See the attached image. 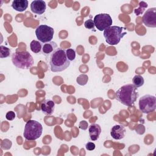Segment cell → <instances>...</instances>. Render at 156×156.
Returning a JSON list of instances; mask_svg holds the SVG:
<instances>
[{
  "label": "cell",
  "instance_id": "7402d4cb",
  "mask_svg": "<svg viewBox=\"0 0 156 156\" xmlns=\"http://www.w3.org/2000/svg\"><path fill=\"white\" fill-rule=\"evenodd\" d=\"M84 26H85V28H87L88 29H90V30L94 29V26H95L94 21L91 19H89V20L85 21V23H84Z\"/></svg>",
  "mask_w": 156,
  "mask_h": 156
},
{
  "label": "cell",
  "instance_id": "7c38bea8",
  "mask_svg": "<svg viewBox=\"0 0 156 156\" xmlns=\"http://www.w3.org/2000/svg\"><path fill=\"white\" fill-rule=\"evenodd\" d=\"M88 132L90 139L96 141L99 138L101 133V126L98 124H91L88 127Z\"/></svg>",
  "mask_w": 156,
  "mask_h": 156
},
{
  "label": "cell",
  "instance_id": "8fae6325",
  "mask_svg": "<svg viewBox=\"0 0 156 156\" xmlns=\"http://www.w3.org/2000/svg\"><path fill=\"white\" fill-rule=\"evenodd\" d=\"M126 130L125 127L122 125H115L112 127L110 131V135L112 137L117 140L122 139L126 135Z\"/></svg>",
  "mask_w": 156,
  "mask_h": 156
},
{
  "label": "cell",
  "instance_id": "ac0fdd59",
  "mask_svg": "<svg viewBox=\"0 0 156 156\" xmlns=\"http://www.w3.org/2000/svg\"><path fill=\"white\" fill-rule=\"evenodd\" d=\"M147 4L144 1H141L139 3V7L137 9H135L134 10V12L136 16H138L143 13V12L145 10V9L147 7Z\"/></svg>",
  "mask_w": 156,
  "mask_h": 156
},
{
  "label": "cell",
  "instance_id": "6da1fadb",
  "mask_svg": "<svg viewBox=\"0 0 156 156\" xmlns=\"http://www.w3.org/2000/svg\"><path fill=\"white\" fill-rule=\"evenodd\" d=\"M138 97L137 88L131 83L121 87L115 93L116 99L126 106L133 105Z\"/></svg>",
  "mask_w": 156,
  "mask_h": 156
},
{
  "label": "cell",
  "instance_id": "52a82bcc",
  "mask_svg": "<svg viewBox=\"0 0 156 156\" xmlns=\"http://www.w3.org/2000/svg\"><path fill=\"white\" fill-rule=\"evenodd\" d=\"M54 34V29L45 24H41L35 29L36 37L39 41L42 43L51 41L53 38Z\"/></svg>",
  "mask_w": 156,
  "mask_h": 156
},
{
  "label": "cell",
  "instance_id": "603a6c76",
  "mask_svg": "<svg viewBox=\"0 0 156 156\" xmlns=\"http://www.w3.org/2000/svg\"><path fill=\"white\" fill-rule=\"evenodd\" d=\"M11 146H12L11 141L8 139H5L2 142L1 147L4 149H9L11 147Z\"/></svg>",
  "mask_w": 156,
  "mask_h": 156
},
{
  "label": "cell",
  "instance_id": "2e32d148",
  "mask_svg": "<svg viewBox=\"0 0 156 156\" xmlns=\"http://www.w3.org/2000/svg\"><path fill=\"white\" fill-rule=\"evenodd\" d=\"M42 46L43 44L41 43L37 40H32L30 43V48L31 51L35 54H38L41 52Z\"/></svg>",
  "mask_w": 156,
  "mask_h": 156
},
{
  "label": "cell",
  "instance_id": "cb8c5ba5",
  "mask_svg": "<svg viewBox=\"0 0 156 156\" xmlns=\"http://www.w3.org/2000/svg\"><path fill=\"white\" fill-rule=\"evenodd\" d=\"M15 112H13V111H9L6 115H5V118L7 120H9V121H12L15 118Z\"/></svg>",
  "mask_w": 156,
  "mask_h": 156
},
{
  "label": "cell",
  "instance_id": "30bf717a",
  "mask_svg": "<svg viewBox=\"0 0 156 156\" xmlns=\"http://www.w3.org/2000/svg\"><path fill=\"white\" fill-rule=\"evenodd\" d=\"M46 9V4L44 1L37 0L33 1L30 4L31 11L37 15H42L44 13Z\"/></svg>",
  "mask_w": 156,
  "mask_h": 156
},
{
  "label": "cell",
  "instance_id": "9c48e42d",
  "mask_svg": "<svg viewBox=\"0 0 156 156\" xmlns=\"http://www.w3.org/2000/svg\"><path fill=\"white\" fill-rule=\"evenodd\" d=\"M144 24L148 27H156V8L152 7L147 9L142 17Z\"/></svg>",
  "mask_w": 156,
  "mask_h": 156
},
{
  "label": "cell",
  "instance_id": "44dd1931",
  "mask_svg": "<svg viewBox=\"0 0 156 156\" xmlns=\"http://www.w3.org/2000/svg\"><path fill=\"white\" fill-rule=\"evenodd\" d=\"M88 80V77L86 74H80L77 78L76 80L78 84L80 85H84L87 83Z\"/></svg>",
  "mask_w": 156,
  "mask_h": 156
},
{
  "label": "cell",
  "instance_id": "5b68a950",
  "mask_svg": "<svg viewBox=\"0 0 156 156\" xmlns=\"http://www.w3.org/2000/svg\"><path fill=\"white\" fill-rule=\"evenodd\" d=\"M124 27L118 26H111L104 30V37L105 41L110 45L118 44L121 39L126 34L122 32Z\"/></svg>",
  "mask_w": 156,
  "mask_h": 156
},
{
  "label": "cell",
  "instance_id": "ffe728a7",
  "mask_svg": "<svg viewBox=\"0 0 156 156\" xmlns=\"http://www.w3.org/2000/svg\"><path fill=\"white\" fill-rule=\"evenodd\" d=\"M66 55L68 59L71 62L73 61L76 58V52L73 49L69 48L66 50Z\"/></svg>",
  "mask_w": 156,
  "mask_h": 156
},
{
  "label": "cell",
  "instance_id": "277c9868",
  "mask_svg": "<svg viewBox=\"0 0 156 156\" xmlns=\"http://www.w3.org/2000/svg\"><path fill=\"white\" fill-rule=\"evenodd\" d=\"M43 127L40 122L36 120H29L25 124L23 135L27 140H35L40 137Z\"/></svg>",
  "mask_w": 156,
  "mask_h": 156
},
{
  "label": "cell",
  "instance_id": "3957f363",
  "mask_svg": "<svg viewBox=\"0 0 156 156\" xmlns=\"http://www.w3.org/2000/svg\"><path fill=\"white\" fill-rule=\"evenodd\" d=\"M12 61L13 64L18 68L27 69L34 65V58L27 51H16L12 54Z\"/></svg>",
  "mask_w": 156,
  "mask_h": 156
},
{
  "label": "cell",
  "instance_id": "ba28073f",
  "mask_svg": "<svg viewBox=\"0 0 156 156\" xmlns=\"http://www.w3.org/2000/svg\"><path fill=\"white\" fill-rule=\"evenodd\" d=\"M93 21L94 26L100 31L104 30L111 26L113 23L110 15L107 13H100L96 15L94 17Z\"/></svg>",
  "mask_w": 156,
  "mask_h": 156
},
{
  "label": "cell",
  "instance_id": "8992f818",
  "mask_svg": "<svg viewBox=\"0 0 156 156\" xmlns=\"http://www.w3.org/2000/svg\"><path fill=\"white\" fill-rule=\"evenodd\" d=\"M156 108V98L151 94H145L139 99V108L144 113L153 112Z\"/></svg>",
  "mask_w": 156,
  "mask_h": 156
},
{
  "label": "cell",
  "instance_id": "5bb4252c",
  "mask_svg": "<svg viewBox=\"0 0 156 156\" xmlns=\"http://www.w3.org/2000/svg\"><path fill=\"white\" fill-rule=\"evenodd\" d=\"M57 48V44L54 41H49L43 43L42 46L41 52L46 56L51 55V54Z\"/></svg>",
  "mask_w": 156,
  "mask_h": 156
},
{
  "label": "cell",
  "instance_id": "d4e9b609",
  "mask_svg": "<svg viewBox=\"0 0 156 156\" xmlns=\"http://www.w3.org/2000/svg\"><path fill=\"white\" fill-rule=\"evenodd\" d=\"M95 144L93 142H88L86 144H85V147L87 150L88 151H93L95 149Z\"/></svg>",
  "mask_w": 156,
  "mask_h": 156
},
{
  "label": "cell",
  "instance_id": "484cf974",
  "mask_svg": "<svg viewBox=\"0 0 156 156\" xmlns=\"http://www.w3.org/2000/svg\"><path fill=\"white\" fill-rule=\"evenodd\" d=\"M88 127V124L87 122L85 121H82L80 124H79V128L82 129L83 130L87 129Z\"/></svg>",
  "mask_w": 156,
  "mask_h": 156
},
{
  "label": "cell",
  "instance_id": "4fadbf2b",
  "mask_svg": "<svg viewBox=\"0 0 156 156\" xmlns=\"http://www.w3.org/2000/svg\"><path fill=\"white\" fill-rule=\"evenodd\" d=\"M55 103L52 100H46L41 105V110L42 112L46 115H51L54 111Z\"/></svg>",
  "mask_w": 156,
  "mask_h": 156
},
{
  "label": "cell",
  "instance_id": "e0dca14e",
  "mask_svg": "<svg viewBox=\"0 0 156 156\" xmlns=\"http://www.w3.org/2000/svg\"><path fill=\"white\" fill-rule=\"evenodd\" d=\"M132 83L133 86L137 88L143 85L144 83V80L141 76L136 75L132 79Z\"/></svg>",
  "mask_w": 156,
  "mask_h": 156
},
{
  "label": "cell",
  "instance_id": "d6986e66",
  "mask_svg": "<svg viewBox=\"0 0 156 156\" xmlns=\"http://www.w3.org/2000/svg\"><path fill=\"white\" fill-rule=\"evenodd\" d=\"M10 49L9 48L2 45L0 46V57L1 58L8 57L9 56H10Z\"/></svg>",
  "mask_w": 156,
  "mask_h": 156
},
{
  "label": "cell",
  "instance_id": "9a60e30c",
  "mask_svg": "<svg viewBox=\"0 0 156 156\" xmlns=\"http://www.w3.org/2000/svg\"><path fill=\"white\" fill-rule=\"evenodd\" d=\"M12 7L18 12H24L28 7V1L27 0H14L12 2Z\"/></svg>",
  "mask_w": 156,
  "mask_h": 156
},
{
  "label": "cell",
  "instance_id": "7a4b0ae2",
  "mask_svg": "<svg viewBox=\"0 0 156 156\" xmlns=\"http://www.w3.org/2000/svg\"><path fill=\"white\" fill-rule=\"evenodd\" d=\"M49 65L52 72H61L70 65V61L66 55V50L57 48L50 55Z\"/></svg>",
  "mask_w": 156,
  "mask_h": 156
}]
</instances>
